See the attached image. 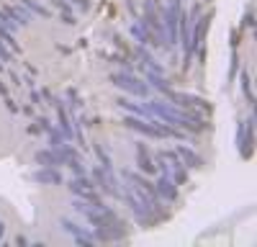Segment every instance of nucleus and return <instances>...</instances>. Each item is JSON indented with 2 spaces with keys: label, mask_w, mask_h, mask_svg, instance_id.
Segmentation results:
<instances>
[{
  "label": "nucleus",
  "mask_w": 257,
  "mask_h": 247,
  "mask_svg": "<svg viewBox=\"0 0 257 247\" xmlns=\"http://www.w3.org/2000/svg\"><path fill=\"white\" fill-rule=\"evenodd\" d=\"M111 80H113V85L123 88L126 93H132V95H139V98L149 95V85L142 77L132 75V72H116V75H111Z\"/></svg>",
  "instance_id": "nucleus-1"
},
{
  "label": "nucleus",
  "mask_w": 257,
  "mask_h": 247,
  "mask_svg": "<svg viewBox=\"0 0 257 247\" xmlns=\"http://www.w3.org/2000/svg\"><path fill=\"white\" fill-rule=\"evenodd\" d=\"M178 21H180V0H170L165 11V24H162V34H167L170 44L178 41Z\"/></svg>",
  "instance_id": "nucleus-2"
},
{
  "label": "nucleus",
  "mask_w": 257,
  "mask_h": 247,
  "mask_svg": "<svg viewBox=\"0 0 257 247\" xmlns=\"http://www.w3.org/2000/svg\"><path fill=\"white\" fill-rule=\"evenodd\" d=\"M137 165L144 175H157L160 173V162L152 160V152H149L147 144H137Z\"/></svg>",
  "instance_id": "nucleus-3"
},
{
  "label": "nucleus",
  "mask_w": 257,
  "mask_h": 247,
  "mask_svg": "<svg viewBox=\"0 0 257 247\" xmlns=\"http://www.w3.org/2000/svg\"><path fill=\"white\" fill-rule=\"evenodd\" d=\"M93 178H95V180H93V183H95V188H100L103 193H108V196H118V193H121V191L116 188L118 183H116V178L111 175L108 168H98V170L93 173Z\"/></svg>",
  "instance_id": "nucleus-4"
},
{
  "label": "nucleus",
  "mask_w": 257,
  "mask_h": 247,
  "mask_svg": "<svg viewBox=\"0 0 257 247\" xmlns=\"http://www.w3.org/2000/svg\"><path fill=\"white\" fill-rule=\"evenodd\" d=\"M155 191H157V196L160 198H165L167 203H173V201H178V185L170 180V175L165 173L160 180H157V185H155Z\"/></svg>",
  "instance_id": "nucleus-5"
},
{
  "label": "nucleus",
  "mask_w": 257,
  "mask_h": 247,
  "mask_svg": "<svg viewBox=\"0 0 257 247\" xmlns=\"http://www.w3.org/2000/svg\"><path fill=\"white\" fill-rule=\"evenodd\" d=\"M54 106H57V121H59V132L67 137V142L75 137V129H72V124H70V111H67V106H64L62 100H54Z\"/></svg>",
  "instance_id": "nucleus-6"
},
{
  "label": "nucleus",
  "mask_w": 257,
  "mask_h": 247,
  "mask_svg": "<svg viewBox=\"0 0 257 247\" xmlns=\"http://www.w3.org/2000/svg\"><path fill=\"white\" fill-rule=\"evenodd\" d=\"M175 152H178V157H180V162H183V168H193V170H198L201 165H203L201 155H198V152H193L190 147H185V144H178Z\"/></svg>",
  "instance_id": "nucleus-7"
},
{
  "label": "nucleus",
  "mask_w": 257,
  "mask_h": 247,
  "mask_svg": "<svg viewBox=\"0 0 257 247\" xmlns=\"http://www.w3.org/2000/svg\"><path fill=\"white\" fill-rule=\"evenodd\" d=\"M31 178H34L36 183H41V185H59V183H62V173H57L54 168L49 170L47 165H44V170H39V173H34Z\"/></svg>",
  "instance_id": "nucleus-8"
},
{
  "label": "nucleus",
  "mask_w": 257,
  "mask_h": 247,
  "mask_svg": "<svg viewBox=\"0 0 257 247\" xmlns=\"http://www.w3.org/2000/svg\"><path fill=\"white\" fill-rule=\"evenodd\" d=\"M49 3L59 11V21H64L67 26H75V24H77V18H75V13H72V8H70L67 0H49Z\"/></svg>",
  "instance_id": "nucleus-9"
},
{
  "label": "nucleus",
  "mask_w": 257,
  "mask_h": 247,
  "mask_svg": "<svg viewBox=\"0 0 257 247\" xmlns=\"http://www.w3.org/2000/svg\"><path fill=\"white\" fill-rule=\"evenodd\" d=\"M0 41H3V44L13 52V54H21V44L16 41V36H13V31L8 29V26H3L0 24Z\"/></svg>",
  "instance_id": "nucleus-10"
},
{
  "label": "nucleus",
  "mask_w": 257,
  "mask_h": 247,
  "mask_svg": "<svg viewBox=\"0 0 257 247\" xmlns=\"http://www.w3.org/2000/svg\"><path fill=\"white\" fill-rule=\"evenodd\" d=\"M21 6H24L29 13H34V16H41V18H52V16H54V13H52L47 6L36 3V0H21Z\"/></svg>",
  "instance_id": "nucleus-11"
},
{
  "label": "nucleus",
  "mask_w": 257,
  "mask_h": 247,
  "mask_svg": "<svg viewBox=\"0 0 257 247\" xmlns=\"http://www.w3.org/2000/svg\"><path fill=\"white\" fill-rule=\"evenodd\" d=\"M170 180H173L175 185H185V183L190 180V175H188V170L180 165V168H173V170H170Z\"/></svg>",
  "instance_id": "nucleus-12"
},
{
  "label": "nucleus",
  "mask_w": 257,
  "mask_h": 247,
  "mask_svg": "<svg viewBox=\"0 0 257 247\" xmlns=\"http://www.w3.org/2000/svg\"><path fill=\"white\" fill-rule=\"evenodd\" d=\"M95 155H98V160L103 162V168H108V170H111V155H108V150L95 147Z\"/></svg>",
  "instance_id": "nucleus-13"
},
{
  "label": "nucleus",
  "mask_w": 257,
  "mask_h": 247,
  "mask_svg": "<svg viewBox=\"0 0 257 247\" xmlns=\"http://www.w3.org/2000/svg\"><path fill=\"white\" fill-rule=\"evenodd\" d=\"M242 82H244V93H247L249 103H254V93H252V80H249V75H247V72L242 75Z\"/></svg>",
  "instance_id": "nucleus-14"
},
{
  "label": "nucleus",
  "mask_w": 257,
  "mask_h": 247,
  "mask_svg": "<svg viewBox=\"0 0 257 247\" xmlns=\"http://www.w3.org/2000/svg\"><path fill=\"white\" fill-rule=\"evenodd\" d=\"M0 59H3V62H13V52L3 44V41H0Z\"/></svg>",
  "instance_id": "nucleus-15"
},
{
  "label": "nucleus",
  "mask_w": 257,
  "mask_h": 247,
  "mask_svg": "<svg viewBox=\"0 0 257 247\" xmlns=\"http://www.w3.org/2000/svg\"><path fill=\"white\" fill-rule=\"evenodd\" d=\"M126 6H128V13H132L134 18H139V6H137V0H126Z\"/></svg>",
  "instance_id": "nucleus-16"
},
{
  "label": "nucleus",
  "mask_w": 257,
  "mask_h": 247,
  "mask_svg": "<svg viewBox=\"0 0 257 247\" xmlns=\"http://www.w3.org/2000/svg\"><path fill=\"white\" fill-rule=\"evenodd\" d=\"M72 3H75L77 8H82V11H88V8H90V0H72Z\"/></svg>",
  "instance_id": "nucleus-17"
},
{
  "label": "nucleus",
  "mask_w": 257,
  "mask_h": 247,
  "mask_svg": "<svg viewBox=\"0 0 257 247\" xmlns=\"http://www.w3.org/2000/svg\"><path fill=\"white\" fill-rule=\"evenodd\" d=\"M0 95H3V98L8 95V85H6V82H3V80H0Z\"/></svg>",
  "instance_id": "nucleus-18"
},
{
  "label": "nucleus",
  "mask_w": 257,
  "mask_h": 247,
  "mask_svg": "<svg viewBox=\"0 0 257 247\" xmlns=\"http://www.w3.org/2000/svg\"><path fill=\"white\" fill-rule=\"evenodd\" d=\"M3 70H6V67H3V62H0V72H3Z\"/></svg>",
  "instance_id": "nucleus-19"
}]
</instances>
